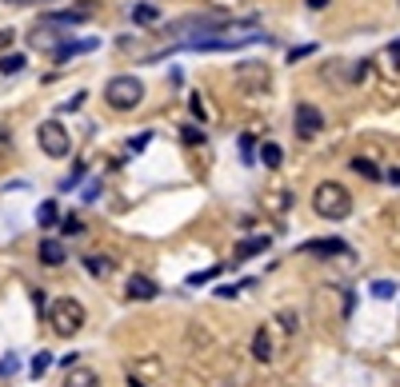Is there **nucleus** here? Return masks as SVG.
<instances>
[{"label":"nucleus","mask_w":400,"mask_h":387,"mask_svg":"<svg viewBox=\"0 0 400 387\" xmlns=\"http://www.w3.org/2000/svg\"><path fill=\"white\" fill-rule=\"evenodd\" d=\"M16 355H4V360H0V375H16Z\"/></svg>","instance_id":"nucleus-25"},{"label":"nucleus","mask_w":400,"mask_h":387,"mask_svg":"<svg viewBox=\"0 0 400 387\" xmlns=\"http://www.w3.org/2000/svg\"><path fill=\"white\" fill-rule=\"evenodd\" d=\"M80 180H84V164H76V168H72V176H69L64 184H60V188H76Z\"/></svg>","instance_id":"nucleus-26"},{"label":"nucleus","mask_w":400,"mask_h":387,"mask_svg":"<svg viewBox=\"0 0 400 387\" xmlns=\"http://www.w3.org/2000/svg\"><path fill=\"white\" fill-rule=\"evenodd\" d=\"M24 64H28V60H24L21 52H12V56H0V72H4V76H16Z\"/></svg>","instance_id":"nucleus-18"},{"label":"nucleus","mask_w":400,"mask_h":387,"mask_svg":"<svg viewBox=\"0 0 400 387\" xmlns=\"http://www.w3.org/2000/svg\"><path fill=\"white\" fill-rule=\"evenodd\" d=\"M36 220H40V228H52V224L60 220V212H56V204H52V200H45V204H40V212H36Z\"/></svg>","instance_id":"nucleus-19"},{"label":"nucleus","mask_w":400,"mask_h":387,"mask_svg":"<svg viewBox=\"0 0 400 387\" xmlns=\"http://www.w3.org/2000/svg\"><path fill=\"white\" fill-rule=\"evenodd\" d=\"M48 319H52V332H56V336H76V332L84 327L89 312H84V303H80V299L60 296L52 308H48Z\"/></svg>","instance_id":"nucleus-3"},{"label":"nucleus","mask_w":400,"mask_h":387,"mask_svg":"<svg viewBox=\"0 0 400 387\" xmlns=\"http://www.w3.org/2000/svg\"><path fill=\"white\" fill-rule=\"evenodd\" d=\"M260 164H264V168H281L284 164L281 144H264V148H260Z\"/></svg>","instance_id":"nucleus-15"},{"label":"nucleus","mask_w":400,"mask_h":387,"mask_svg":"<svg viewBox=\"0 0 400 387\" xmlns=\"http://www.w3.org/2000/svg\"><path fill=\"white\" fill-rule=\"evenodd\" d=\"M301 251H336V255H349V244L329 236V240H308V244H301Z\"/></svg>","instance_id":"nucleus-12"},{"label":"nucleus","mask_w":400,"mask_h":387,"mask_svg":"<svg viewBox=\"0 0 400 387\" xmlns=\"http://www.w3.org/2000/svg\"><path fill=\"white\" fill-rule=\"evenodd\" d=\"M124 292H128V299H156V296H161V288H156L148 275H132Z\"/></svg>","instance_id":"nucleus-10"},{"label":"nucleus","mask_w":400,"mask_h":387,"mask_svg":"<svg viewBox=\"0 0 400 387\" xmlns=\"http://www.w3.org/2000/svg\"><path fill=\"white\" fill-rule=\"evenodd\" d=\"M189 104H192V116H200V120H204V104H200V96H192Z\"/></svg>","instance_id":"nucleus-31"},{"label":"nucleus","mask_w":400,"mask_h":387,"mask_svg":"<svg viewBox=\"0 0 400 387\" xmlns=\"http://www.w3.org/2000/svg\"><path fill=\"white\" fill-rule=\"evenodd\" d=\"M388 180H392V184H400V168H397V172H388Z\"/></svg>","instance_id":"nucleus-34"},{"label":"nucleus","mask_w":400,"mask_h":387,"mask_svg":"<svg viewBox=\"0 0 400 387\" xmlns=\"http://www.w3.org/2000/svg\"><path fill=\"white\" fill-rule=\"evenodd\" d=\"M180 136H185V144H200V140H204V132H200V128H185Z\"/></svg>","instance_id":"nucleus-28"},{"label":"nucleus","mask_w":400,"mask_h":387,"mask_svg":"<svg viewBox=\"0 0 400 387\" xmlns=\"http://www.w3.org/2000/svg\"><path fill=\"white\" fill-rule=\"evenodd\" d=\"M281 323H284V327H288V332H296V323H301V319L292 316V312H284V316H281Z\"/></svg>","instance_id":"nucleus-30"},{"label":"nucleus","mask_w":400,"mask_h":387,"mask_svg":"<svg viewBox=\"0 0 400 387\" xmlns=\"http://www.w3.org/2000/svg\"><path fill=\"white\" fill-rule=\"evenodd\" d=\"M268 244H272V236H248V240H240L233 251V260H252V255H260V251H268Z\"/></svg>","instance_id":"nucleus-8"},{"label":"nucleus","mask_w":400,"mask_h":387,"mask_svg":"<svg viewBox=\"0 0 400 387\" xmlns=\"http://www.w3.org/2000/svg\"><path fill=\"white\" fill-rule=\"evenodd\" d=\"M305 56H312V45H305V48H292V52H288V60H292V64H296V60H305Z\"/></svg>","instance_id":"nucleus-29"},{"label":"nucleus","mask_w":400,"mask_h":387,"mask_svg":"<svg viewBox=\"0 0 400 387\" xmlns=\"http://www.w3.org/2000/svg\"><path fill=\"white\" fill-rule=\"evenodd\" d=\"M93 16V4H76V8H69V12H52V16H45L40 24H84Z\"/></svg>","instance_id":"nucleus-9"},{"label":"nucleus","mask_w":400,"mask_h":387,"mask_svg":"<svg viewBox=\"0 0 400 387\" xmlns=\"http://www.w3.org/2000/svg\"><path fill=\"white\" fill-rule=\"evenodd\" d=\"M216 272H220V268H209V272L192 275V279H189V288H200V284H209V279H212V275H216Z\"/></svg>","instance_id":"nucleus-27"},{"label":"nucleus","mask_w":400,"mask_h":387,"mask_svg":"<svg viewBox=\"0 0 400 387\" xmlns=\"http://www.w3.org/2000/svg\"><path fill=\"white\" fill-rule=\"evenodd\" d=\"M353 172H356V176H364V180H380V168L373 164V160H364V156L353 160Z\"/></svg>","instance_id":"nucleus-16"},{"label":"nucleus","mask_w":400,"mask_h":387,"mask_svg":"<svg viewBox=\"0 0 400 387\" xmlns=\"http://www.w3.org/2000/svg\"><path fill=\"white\" fill-rule=\"evenodd\" d=\"M96 40H76V45H60V48H52V56L56 60H72V56H80V52H93Z\"/></svg>","instance_id":"nucleus-14"},{"label":"nucleus","mask_w":400,"mask_h":387,"mask_svg":"<svg viewBox=\"0 0 400 387\" xmlns=\"http://www.w3.org/2000/svg\"><path fill=\"white\" fill-rule=\"evenodd\" d=\"M252 360H260V364H268V360H272V340H268V332H264V327H257V336H252Z\"/></svg>","instance_id":"nucleus-13"},{"label":"nucleus","mask_w":400,"mask_h":387,"mask_svg":"<svg viewBox=\"0 0 400 387\" xmlns=\"http://www.w3.org/2000/svg\"><path fill=\"white\" fill-rule=\"evenodd\" d=\"M128 387H144V384H141V379H137V375H132V379H128Z\"/></svg>","instance_id":"nucleus-35"},{"label":"nucleus","mask_w":400,"mask_h":387,"mask_svg":"<svg viewBox=\"0 0 400 387\" xmlns=\"http://www.w3.org/2000/svg\"><path fill=\"white\" fill-rule=\"evenodd\" d=\"M308 8H312V12H320V8H329V0H305Z\"/></svg>","instance_id":"nucleus-32"},{"label":"nucleus","mask_w":400,"mask_h":387,"mask_svg":"<svg viewBox=\"0 0 400 387\" xmlns=\"http://www.w3.org/2000/svg\"><path fill=\"white\" fill-rule=\"evenodd\" d=\"M60 232H64V236H80V232H84V224H80L76 216H64V220H60Z\"/></svg>","instance_id":"nucleus-24"},{"label":"nucleus","mask_w":400,"mask_h":387,"mask_svg":"<svg viewBox=\"0 0 400 387\" xmlns=\"http://www.w3.org/2000/svg\"><path fill=\"white\" fill-rule=\"evenodd\" d=\"M84 264H89V272H93V275H108V272H113V264H108V260H100V255H84Z\"/></svg>","instance_id":"nucleus-21"},{"label":"nucleus","mask_w":400,"mask_h":387,"mask_svg":"<svg viewBox=\"0 0 400 387\" xmlns=\"http://www.w3.org/2000/svg\"><path fill=\"white\" fill-rule=\"evenodd\" d=\"M236 80L248 92H264L268 88V68H264V64H240V68H236Z\"/></svg>","instance_id":"nucleus-6"},{"label":"nucleus","mask_w":400,"mask_h":387,"mask_svg":"<svg viewBox=\"0 0 400 387\" xmlns=\"http://www.w3.org/2000/svg\"><path fill=\"white\" fill-rule=\"evenodd\" d=\"M4 152H12V128H8V120H0V156Z\"/></svg>","instance_id":"nucleus-22"},{"label":"nucleus","mask_w":400,"mask_h":387,"mask_svg":"<svg viewBox=\"0 0 400 387\" xmlns=\"http://www.w3.org/2000/svg\"><path fill=\"white\" fill-rule=\"evenodd\" d=\"M132 21L137 24H156L161 21V12H156V4H137V8H132Z\"/></svg>","instance_id":"nucleus-17"},{"label":"nucleus","mask_w":400,"mask_h":387,"mask_svg":"<svg viewBox=\"0 0 400 387\" xmlns=\"http://www.w3.org/2000/svg\"><path fill=\"white\" fill-rule=\"evenodd\" d=\"M36 144H40V152L52 156V160H64L72 152V136L60 120H45V124L36 128Z\"/></svg>","instance_id":"nucleus-4"},{"label":"nucleus","mask_w":400,"mask_h":387,"mask_svg":"<svg viewBox=\"0 0 400 387\" xmlns=\"http://www.w3.org/2000/svg\"><path fill=\"white\" fill-rule=\"evenodd\" d=\"M292 128H296V136L301 140L320 136V128H325V112H320L316 104H296V112H292Z\"/></svg>","instance_id":"nucleus-5"},{"label":"nucleus","mask_w":400,"mask_h":387,"mask_svg":"<svg viewBox=\"0 0 400 387\" xmlns=\"http://www.w3.org/2000/svg\"><path fill=\"white\" fill-rule=\"evenodd\" d=\"M4 4H40V0H4Z\"/></svg>","instance_id":"nucleus-33"},{"label":"nucleus","mask_w":400,"mask_h":387,"mask_svg":"<svg viewBox=\"0 0 400 387\" xmlns=\"http://www.w3.org/2000/svg\"><path fill=\"white\" fill-rule=\"evenodd\" d=\"M60 387H100V375L93 367H69V375H64Z\"/></svg>","instance_id":"nucleus-11"},{"label":"nucleus","mask_w":400,"mask_h":387,"mask_svg":"<svg viewBox=\"0 0 400 387\" xmlns=\"http://www.w3.org/2000/svg\"><path fill=\"white\" fill-rule=\"evenodd\" d=\"M48 367H52V355H48V351H40V355L32 360V375L40 379V375H45V371H48Z\"/></svg>","instance_id":"nucleus-23"},{"label":"nucleus","mask_w":400,"mask_h":387,"mask_svg":"<svg viewBox=\"0 0 400 387\" xmlns=\"http://www.w3.org/2000/svg\"><path fill=\"white\" fill-rule=\"evenodd\" d=\"M400 292V284H392V279H377V284H373V296L377 299H392Z\"/></svg>","instance_id":"nucleus-20"},{"label":"nucleus","mask_w":400,"mask_h":387,"mask_svg":"<svg viewBox=\"0 0 400 387\" xmlns=\"http://www.w3.org/2000/svg\"><path fill=\"white\" fill-rule=\"evenodd\" d=\"M312 212H316L320 220H332V224H336V220H349V216H353V192L336 180L316 184V192H312Z\"/></svg>","instance_id":"nucleus-1"},{"label":"nucleus","mask_w":400,"mask_h":387,"mask_svg":"<svg viewBox=\"0 0 400 387\" xmlns=\"http://www.w3.org/2000/svg\"><path fill=\"white\" fill-rule=\"evenodd\" d=\"M36 255H40V264H45V268H60V264L69 260V248H64V240H40Z\"/></svg>","instance_id":"nucleus-7"},{"label":"nucleus","mask_w":400,"mask_h":387,"mask_svg":"<svg viewBox=\"0 0 400 387\" xmlns=\"http://www.w3.org/2000/svg\"><path fill=\"white\" fill-rule=\"evenodd\" d=\"M104 104H108L113 112H137L144 104V84L137 76H113V80L104 84Z\"/></svg>","instance_id":"nucleus-2"}]
</instances>
